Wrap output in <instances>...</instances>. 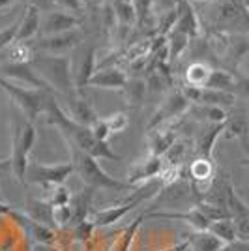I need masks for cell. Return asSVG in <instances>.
Returning <instances> with one entry per match:
<instances>
[{
  "mask_svg": "<svg viewBox=\"0 0 249 251\" xmlns=\"http://www.w3.org/2000/svg\"><path fill=\"white\" fill-rule=\"evenodd\" d=\"M19 21H21V17L13 23V25H10V26H6V28H2V30H0V51H2L4 47H8L10 43L15 42V38H17V30H19Z\"/></svg>",
  "mask_w": 249,
  "mask_h": 251,
  "instance_id": "d590c367",
  "label": "cell"
},
{
  "mask_svg": "<svg viewBox=\"0 0 249 251\" xmlns=\"http://www.w3.org/2000/svg\"><path fill=\"white\" fill-rule=\"evenodd\" d=\"M58 10H64L72 15H77V17H83V10H84V4L81 0H52Z\"/></svg>",
  "mask_w": 249,
  "mask_h": 251,
  "instance_id": "e575fe53",
  "label": "cell"
},
{
  "mask_svg": "<svg viewBox=\"0 0 249 251\" xmlns=\"http://www.w3.org/2000/svg\"><path fill=\"white\" fill-rule=\"evenodd\" d=\"M30 66L38 72L45 83L49 84L56 96L72 98L79 94L75 75H73V60L66 54H36ZM84 94V92H81Z\"/></svg>",
  "mask_w": 249,
  "mask_h": 251,
  "instance_id": "7a4b0ae2",
  "label": "cell"
},
{
  "mask_svg": "<svg viewBox=\"0 0 249 251\" xmlns=\"http://www.w3.org/2000/svg\"><path fill=\"white\" fill-rule=\"evenodd\" d=\"M11 218L19 221L23 227L30 232V236L38 242V244H45V246H49V244L54 240V230H52L51 227L42 225V223H38V221H32L28 216H21V214H17L15 210H13Z\"/></svg>",
  "mask_w": 249,
  "mask_h": 251,
  "instance_id": "d6986e66",
  "label": "cell"
},
{
  "mask_svg": "<svg viewBox=\"0 0 249 251\" xmlns=\"http://www.w3.org/2000/svg\"><path fill=\"white\" fill-rule=\"evenodd\" d=\"M191 101L187 100L182 90H173L165 96V100L161 101V105L157 107V111L154 116L150 118V122L146 126V129H156L159 126L169 124L173 120H176L178 116H184L191 109Z\"/></svg>",
  "mask_w": 249,
  "mask_h": 251,
  "instance_id": "8992f818",
  "label": "cell"
},
{
  "mask_svg": "<svg viewBox=\"0 0 249 251\" xmlns=\"http://www.w3.org/2000/svg\"><path fill=\"white\" fill-rule=\"evenodd\" d=\"M227 129V122L225 124H210L199 135L197 139V147H195V154L197 157H208L212 159V154H214V147H216V141L218 137Z\"/></svg>",
  "mask_w": 249,
  "mask_h": 251,
  "instance_id": "e0dca14e",
  "label": "cell"
},
{
  "mask_svg": "<svg viewBox=\"0 0 249 251\" xmlns=\"http://www.w3.org/2000/svg\"><path fill=\"white\" fill-rule=\"evenodd\" d=\"M96 74V49L90 47L86 49L79 62V68L73 70V75H75V84H77V90L83 92L84 86H88V81L92 79V75Z\"/></svg>",
  "mask_w": 249,
  "mask_h": 251,
  "instance_id": "ffe728a7",
  "label": "cell"
},
{
  "mask_svg": "<svg viewBox=\"0 0 249 251\" xmlns=\"http://www.w3.org/2000/svg\"><path fill=\"white\" fill-rule=\"evenodd\" d=\"M113 11L118 26H124V28H129L133 25L137 26L135 10L131 0H113Z\"/></svg>",
  "mask_w": 249,
  "mask_h": 251,
  "instance_id": "cb8c5ba5",
  "label": "cell"
},
{
  "mask_svg": "<svg viewBox=\"0 0 249 251\" xmlns=\"http://www.w3.org/2000/svg\"><path fill=\"white\" fill-rule=\"evenodd\" d=\"M72 175V161H68V163H54V165H43V163L30 161L28 171H26V182L40 184V186H62Z\"/></svg>",
  "mask_w": 249,
  "mask_h": 251,
  "instance_id": "52a82bcc",
  "label": "cell"
},
{
  "mask_svg": "<svg viewBox=\"0 0 249 251\" xmlns=\"http://www.w3.org/2000/svg\"><path fill=\"white\" fill-rule=\"evenodd\" d=\"M26 216L32 221H38L42 225H47L54 229V208L49 201L43 199H26Z\"/></svg>",
  "mask_w": 249,
  "mask_h": 251,
  "instance_id": "ac0fdd59",
  "label": "cell"
},
{
  "mask_svg": "<svg viewBox=\"0 0 249 251\" xmlns=\"http://www.w3.org/2000/svg\"><path fill=\"white\" fill-rule=\"evenodd\" d=\"M36 143V127L32 122L25 120L19 122L15 120L11 124V154L6 159L8 167L13 176L21 182L23 186L26 184V171L30 165V152Z\"/></svg>",
  "mask_w": 249,
  "mask_h": 251,
  "instance_id": "277c9868",
  "label": "cell"
},
{
  "mask_svg": "<svg viewBox=\"0 0 249 251\" xmlns=\"http://www.w3.org/2000/svg\"><path fill=\"white\" fill-rule=\"evenodd\" d=\"M186 250H189V242L184 240L180 246H174V248H171V250H167V251H186Z\"/></svg>",
  "mask_w": 249,
  "mask_h": 251,
  "instance_id": "ab89813d",
  "label": "cell"
},
{
  "mask_svg": "<svg viewBox=\"0 0 249 251\" xmlns=\"http://www.w3.org/2000/svg\"><path fill=\"white\" fill-rule=\"evenodd\" d=\"M145 218H146V214L145 216H141V218H137V220L122 232V236H120V240L116 242V246H114L113 251H129V246H131V242H133V238H135L137 229L141 227V223H143Z\"/></svg>",
  "mask_w": 249,
  "mask_h": 251,
  "instance_id": "4dcf8cb0",
  "label": "cell"
},
{
  "mask_svg": "<svg viewBox=\"0 0 249 251\" xmlns=\"http://www.w3.org/2000/svg\"><path fill=\"white\" fill-rule=\"evenodd\" d=\"M131 4H133V10H135L137 26H145L148 23V17H150L154 0H131Z\"/></svg>",
  "mask_w": 249,
  "mask_h": 251,
  "instance_id": "1f68e13d",
  "label": "cell"
},
{
  "mask_svg": "<svg viewBox=\"0 0 249 251\" xmlns=\"http://www.w3.org/2000/svg\"><path fill=\"white\" fill-rule=\"evenodd\" d=\"M189 175L197 184H212L216 176V167L212 163V159L208 157H195V161L189 165Z\"/></svg>",
  "mask_w": 249,
  "mask_h": 251,
  "instance_id": "7402d4cb",
  "label": "cell"
},
{
  "mask_svg": "<svg viewBox=\"0 0 249 251\" xmlns=\"http://www.w3.org/2000/svg\"><path fill=\"white\" fill-rule=\"evenodd\" d=\"M105 124H107L109 131H111V135H113V133L124 131L125 127H127V124H129V118H127L125 113H114V115L105 118Z\"/></svg>",
  "mask_w": 249,
  "mask_h": 251,
  "instance_id": "d6a6232c",
  "label": "cell"
},
{
  "mask_svg": "<svg viewBox=\"0 0 249 251\" xmlns=\"http://www.w3.org/2000/svg\"><path fill=\"white\" fill-rule=\"evenodd\" d=\"M176 141H178V133L174 122H169V124H163L159 126V127H156V129H150L148 131V147H150V154L152 156L163 157V154Z\"/></svg>",
  "mask_w": 249,
  "mask_h": 251,
  "instance_id": "8fae6325",
  "label": "cell"
},
{
  "mask_svg": "<svg viewBox=\"0 0 249 251\" xmlns=\"http://www.w3.org/2000/svg\"><path fill=\"white\" fill-rule=\"evenodd\" d=\"M187 2H191V0H187ZM193 2H197V0H193ZM199 2H200V0H199Z\"/></svg>",
  "mask_w": 249,
  "mask_h": 251,
  "instance_id": "7dc6e473",
  "label": "cell"
},
{
  "mask_svg": "<svg viewBox=\"0 0 249 251\" xmlns=\"http://www.w3.org/2000/svg\"><path fill=\"white\" fill-rule=\"evenodd\" d=\"M189 248L193 251H219L225 244L219 240L218 236H214L210 230H195L189 238Z\"/></svg>",
  "mask_w": 249,
  "mask_h": 251,
  "instance_id": "44dd1931",
  "label": "cell"
},
{
  "mask_svg": "<svg viewBox=\"0 0 249 251\" xmlns=\"http://www.w3.org/2000/svg\"><path fill=\"white\" fill-rule=\"evenodd\" d=\"M43 115L47 116V122L52 126H56L62 135L66 137L68 145H73L79 150H83L86 154L94 156L96 159H109V161H120V156L114 152L113 148L109 147L107 141H100L94 135L90 126H83L79 122L72 120L68 113L56 101V96L49 94L47 101H45V111Z\"/></svg>",
  "mask_w": 249,
  "mask_h": 251,
  "instance_id": "6da1fadb",
  "label": "cell"
},
{
  "mask_svg": "<svg viewBox=\"0 0 249 251\" xmlns=\"http://www.w3.org/2000/svg\"><path fill=\"white\" fill-rule=\"evenodd\" d=\"M94 191H96L94 188L84 186L81 191H77V193L72 195V201H70V206H72V225H79V223L88 220Z\"/></svg>",
  "mask_w": 249,
  "mask_h": 251,
  "instance_id": "2e32d148",
  "label": "cell"
},
{
  "mask_svg": "<svg viewBox=\"0 0 249 251\" xmlns=\"http://www.w3.org/2000/svg\"><path fill=\"white\" fill-rule=\"evenodd\" d=\"M42 26V10L36 4H26V8L23 11L21 21H19V30L15 42H32Z\"/></svg>",
  "mask_w": 249,
  "mask_h": 251,
  "instance_id": "9a60e30c",
  "label": "cell"
},
{
  "mask_svg": "<svg viewBox=\"0 0 249 251\" xmlns=\"http://www.w3.org/2000/svg\"><path fill=\"white\" fill-rule=\"evenodd\" d=\"M0 201H2V193H0Z\"/></svg>",
  "mask_w": 249,
  "mask_h": 251,
  "instance_id": "c3c4849f",
  "label": "cell"
},
{
  "mask_svg": "<svg viewBox=\"0 0 249 251\" xmlns=\"http://www.w3.org/2000/svg\"><path fill=\"white\" fill-rule=\"evenodd\" d=\"M122 92L125 94L127 103L131 105L133 109H139L141 103H143V100H145V94L148 92V88H146L145 81H141V79H129Z\"/></svg>",
  "mask_w": 249,
  "mask_h": 251,
  "instance_id": "4316f807",
  "label": "cell"
},
{
  "mask_svg": "<svg viewBox=\"0 0 249 251\" xmlns=\"http://www.w3.org/2000/svg\"><path fill=\"white\" fill-rule=\"evenodd\" d=\"M0 88L10 96V100L17 105V109L23 113V116L32 124L38 120V116L43 115L47 96L51 94V92H45V90L19 86L17 83H11L10 79H4V77H0Z\"/></svg>",
  "mask_w": 249,
  "mask_h": 251,
  "instance_id": "5b68a950",
  "label": "cell"
},
{
  "mask_svg": "<svg viewBox=\"0 0 249 251\" xmlns=\"http://www.w3.org/2000/svg\"><path fill=\"white\" fill-rule=\"evenodd\" d=\"M70 147V156H72V165H73V173L83 180L84 186L94 189H131L135 186L127 184V182H120L114 176H111L109 173H105L103 169L100 167L98 159L90 154H86L83 150H79L73 145H68Z\"/></svg>",
  "mask_w": 249,
  "mask_h": 251,
  "instance_id": "3957f363",
  "label": "cell"
},
{
  "mask_svg": "<svg viewBox=\"0 0 249 251\" xmlns=\"http://www.w3.org/2000/svg\"><path fill=\"white\" fill-rule=\"evenodd\" d=\"M206 88L223 90V92L234 94V90H236V77L230 72H225V70H212V75H210V81H208Z\"/></svg>",
  "mask_w": 249,
  "mask_h": 251,
  "instance_id": "484cf974",
  "label": "cell"
},
{
  "mask_svg": "<svg viewBox=\"0 0 249 251\" xmlns=\"http://www.w3.org/2000/svg\"><path fill=\"white\" fill-rule=\"evenodd\" d=\"M81 2H83V4H88V2H92V0H81Z\"/></svg>",
  "mask_w": 249,
  "mask_h": 251,
  "instance_id": "bcb514c9",
  "label": "cell"
},
{
  "mask_svg": "<svg viewBox=\"0 0 249 251\" xmlns=\"http://www.w3.org/2000/svg\"><path fill=\"white\" fill-rule=\"evenodd\" d=\"M83 40V34L79 28L64 34H56V36H47V38H38L32 40V49L36 54H64L73 47H77L79 42Z\"/></svg>",
  "mask_w": 249,
  "mask_h": 251,
  "instance_id": "9c48e42d",
  "label": "cell"
},
{
  "mask_svg": "<svg viewBox=\"0 0 249 251\" xmlns=\"http://www.w3.org/2000/svg\"><path fill=\"white\" fill-rule=\"evenodd\" d=\"M193 109V105H191ZM197 115L204 116V120L210 124H225L227 122V111L223 107H216V105H200L197 103V107L193 109Z\"/></svg>",
  "mask_w": 249,
  "mask_h": 251,
  "instance_id": "f1b7e54d",
  "label": "cell"
},
{
  "mask_svg": "<svg viewBox=\"0 0 249 251\" xmlns=\"http://www.w3.org/2000/svg\"><path fill=\"white\" fill-rule=\"evenodd\" d=\"M34 251H54V250H51V248H47L45 244H38V246L34 248Z\"/></svg>",
  "mask_w": 249,
  "mask_h": 251,
  "instance_id": "7bdbcfd3",
  "label": "cell"
},
{
  "mask_svg": "<svg viewBox=\"0 0 249 251\" xmlns=\"http://www.w3.org/2000/svg\"><path fill=\"white\" fill-rule=\"evenodd\" d=\"M186 150H187L186 143H184V141H176V143L163 154V165H165V167H180L182 159L186 156Z\"/></svg>",
  "mask_w": 249,
  "mask_h": 251,
  "instance_id": "f546056e",
  "label": "cell"
},
{
  "mask_svg": "<svg viewBox=\"0 0 249 251\" xmlns=\"http://www.w3.org/2000/svg\"><path fill=\"white\" fill-rule=\"evenodd\" d=\"M83 19L72 15L64 10H51L45 11L42 15V26H40V38H47V36H56V34H64V32L75 30L81 26Z\"/></svg>",
  "mask_w": 249,
  "mask_h": 251,
  "instance_id": "30bf717a",
  "label": "cell"
},
{
  "mask_svg": "<svg viewBox=\"0 0 249 251\" xmlns=\"http://www.w3.org/2000/svg\"><path fill=\"white\" fill-rule=\"evenodd\" d=\"M66 105H68V116L75 120V122H79V124L83 126H92L96 120H98V115H96V111H94L92 103H90V100L86 98L84 94H75L72 98H66L64 100Z\"/></svg>",
  "mask_w": 249,
  "mask_h": 251,
  "instance_id": "5bb4252c",
  "label": "cell"
},
{
  "mask_svg": "<svg viewBox=\"0 0 249 251\" xmlns=\"http://www.w3.org/2000/svg\"><path fill=\"white\" fill-rule=\"evenodd\" d=\"M54 208V225L58 229H62L66 225L72 223V206L64 204V206H52Z\"/></svg>",
  "mask_w": 249,
  "mask_h": 251,
  "instance_id": "8d00e7d4",
  "label": "cell"
},
{
  "mask_svg": "<svg viewBox=\"0 0 249 251\" xmlns=\"http://www.w3.org/2000/svg\"><path fill=\"white\" fill-rule=\"evenodd\" d=\"M11 216L13 214V208H11L8 202H4V201H0V216Z\"/></svg>",
  "mask_w": 249,
  "mask_h": 251,
  "instance_id": "f35d334b",
  "label": "cell"
},
{
  "mask_svg": "<svg viewBox=\"0 0 249 251\" xmlns=\"http://www.w3.org/2000/svg\"><path fill=\"white\" fill-rule=\"evenodd\" d=\"M2 169H6V171H10V167H8V161H6V159H4L2 163H0V171H2Z\"/></svg>",
  "mask_w": 249,
  "mask_h": 251,
  "instance_id": "ee69618b",
  "label": "cell"
},
{
  "mask_svg": "<svg viewBox=\"0 0 249 251\" xmlns=\"http://www.w3.org/2000/svg\"><path fill=\"white\" fill-rule=\"evenodd\" d=\"M13 2H15V0H0V11L8 10V8H10Z\"/></svg>",
  "mask_w": 249,
  "mask_h": 251,
  "instance_id": "60d3db41",
  "label": "cell"
},
{
  "mask_svg": "<svg viewBox=\"0 0 249 251\" xmlns=\"http://www.w3.org/2000/svg\"><path fill=\"white\" fill-rule=\"evenodd\" d=\"M163 157L159 156H150L143 159V161H137L135 165H131L129 171H127V184H131V186H137L139 182H146V180H150V178H156L159 176L161 173H163Z\"/></svg>",
  "mask_w": 249,
  "mask_h": 251,
  "instance_id": "7c38bea8",
  "label": "cell"
},
{
  "mask_svg": "<svg viewBox=\"0 0 249 251\" xmlns=\"http://www.w3.org/2000/svg\"><path fill=\"white\" fill-rule=\"evenodd\" d=\"M94 227H96V225H94L90 220H86V221H83V223H79V225H75V234H77V238H79L81 242L88 240L90 234H92Z\"/></svg>",
  "mask_w": 249,
  "mask_h": 251,
  "instance_id": "74e56055",
  "label": "cell"
},
{
  "mask_svg": "<svg viewBox=\"0 0 249 251\" xmlns=\"http://www.w3.org/2000/svg\"><path fill=\"white\" fill-rule=\"evenodd\" d=\"M244 6H246V11L249 13V0H244Z\"/></svg>",
  "mask_w": 249,
  "mask_h": 251,
  "instance_id": "f6af8a7d",
  "label": "cell"
},
{
  "mask_svg": "<svg viewBox=\"0 0 249 251\" xmlns=\"http://www.w3.org/2000/svg\"><path fill=\"white\" fill-rule=\"evenodd\" d=\"M212 70L214 68H210L206 62H193L186 70V84L195 86V88H206Z\"/></svg>",
  "mask_w": 249,
  "mask_h": 251,
  "instance_id": "603a6c76",
  "label": "cell"
},
{
  "mask_svg": "<svg viewBox=\"0 0 249 251\" xmlns=\"http://www.w3.org/2000/svg\"><path fill=\"white\" fill-rule=\"evenodd\" d=\"M70 201H72V193L68 191L66 186H54V189L51 191V202L52 206H64V204H70Z\"/></svg>",
  "mask_w": 249,
  "mask_h": 251,
  "instance_id": "836d02e7",
  "label": "cell"
},
{
  "mask_svg": "<svg viewBox=\"0 0 249 251\" xmlns=\"http://www.w3.org/2000/svg\"><path fill=\"white\" fill-rule=\"evenodd\" d=\"M127 81L129 79H127L124 70H120L118 66H109V68L96 70L92 79L88 81V86L107 88V90H124Z\"/></svg>",
  "mask_w": 249,
  "mask_h": 251,
  "instance_id": "4fadbf2b",
  "label": "cell"
},
{
  "mask_svg": "<svg viewBox=\"0 0 249 251\" xmlns=\"http://www.w3.org/2000/svg\"><path fill=\"white\" fill-rule=\"evenodd\" d=\"M146 197H148V186L135 191V195H131L129 199L122 201V202H116V204L109 206V208L94 212V216L90 221H92L96 227H109V225H113V223L122 220L127 212H131L133 208H137Z\"/></svg>",
  "mask_w": 249,
  "mask_h": 251,
  "instance_id": "ba28073f",
  "label": "cell"
},
{
  "mask_svg": "<svg viewBox=\"0 0 249 251\" xmlns=\"http://www.w3.org/2000/svg\"><path fill=\"white\" fill-rule=\"evenodd\" d=\"M189 36H186L184 32L171 30V34L167 36V51H169V62H174L178 56L184 52V49L189 43Z\"/></svg>",
  "mask_w": 249,
  "mask_h": 251,
  "instance_id": "83f0119b",
  "label": "cell"
},
{
  "mask_svg": "<svg viewBox=\"0 0 249 251\" xmlns=\"http://www.w3.org/2000/svg\"><path fill=\"white\" fill-rule=\"evenodd\" d=\"M208 230H210L214 236H218L223 244H230V242L238 240L236 225H234V221L230 220V218L212 221V223H210V227H208Z\"/></svg>",
  "mask_w": 249,
  "mask_h": 251,
  "instance_id": "d4e9b609",
  "label": "cell"
},
{
  "mask_svg": "<svg viewBox=\"0 0 249 251\" xmlns=\"http://www.w3.org/2000/svg\"><path fill=\"white\" fill-rule=\"evenodd\" d=\"M240 139H242V143H244V147H246V150H248V154H249V133L242 135ZM248 163H249V159H248Z\"/></svg>",
  "mask_w": 249,
  "mask_h": 251,
  "instance_id": "b9f144b4",
  "label": "cell"
}]
</instances>
